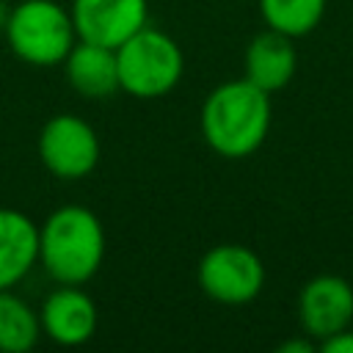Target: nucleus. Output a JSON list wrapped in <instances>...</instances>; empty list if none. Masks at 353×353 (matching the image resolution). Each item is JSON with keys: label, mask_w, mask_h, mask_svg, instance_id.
Returning a JSON list of instances; mask_svg holds the SVG:
<instances>
[{"label": "nucleus", "mask_w": 353, "mask_h": 353, "mask_svg": "<svg viewBox=\"0 0 353 353\" xmlns=\"http://www.w3.org/2000/svg\"><path fill=\"white\" fill-rule=\"evenodd\" d=\"M207 146L226 157L243 160L254 154L270 130V94L251 80H229L215 85L199 113Z\"/></svg>", "instance_id": "f257e3e1"}, {"label": "nucleus", "mask_w": 353, "mask_h": 353, "mask_svg": "<svg viewBox=\"0 0 353 353\" xmlns=\"http://www.w3.org/2000/svg\"><path fill=\"white\" fill-rule=\"evenodd\" d=\"M105 259L102 221L80 204H63L39 226V265L58 284H85Z\"/></svg>", "instance_id": "f03ea898"}, {"label": "nucleus", "mask_w": 353, "mask_h": 353, "mask_svg": "<svg viewBox=\"0 0 353 353\" xmlns=\"http://www.w3.org/2000/svg\"><path fill=\"white\" fill-rule=\"evenodd\" d=\"M116 69L119 91L138 99H157L179 85L185 55L168 33L143 25L116 47Z\"/></svg>", "instance_id": "7ed1b4c3"}, {"label": "nucleus", "mask_w": 353, "mask_h": 353, "mask_svg": "<svg viewBox=\"0 0 353 353\" xmlns=\"http://www.w3.org/2000/svg\"><path fill=\"white\" fill-rule=\"evenodd\" d=\"M3 33L11 52L30 66L63 63L66 52L77 41L69 8L55 0H22L11 8Z\"/></svg>", "instance_id": "20e7f679"}, {"label": "nucleus", "mask_w": 353, "mask_h": 353, "mask_svg": "<svg viewBox=\"0 0 353 353\" xmlns=\"http://www.w3.org/2000/svg\"><path fill=\"white\" fill-rule=\"evenodd\" d=\"M199 287L207 298L240 306L254 301L265 287V265L262 259L240 245V243H221L212 245L199 262Z\"/></svg>", "instance_id": "39448f33"}, {"label": "nucleus", "mask_w": 353, "mask_h": 353, "mask_svg": "<svg viewBox=\"0 0 353 353\" xmlns=\"http://www.w3.org/2000/svg\"><path fill=\"white\" fill-rule=\"evenodd\" d=\"M39 160L58 179H83L99 163V138L85 119L58 113L39 132Z\"/></svg>", "instance_id": "423d86ee"}, {"label": "nucleus", "mask_w": 353, "mask_h": 353, "mask_svg": "<svg viewBox=\"0 0 353 353\" xmlns=\"http://www.w3.org/2000/svg\"><path fill=\"white\" fill-rule=\"evenodd\" d=\"M77 39L116 50L149 19L146 0H72L69 6Z\"/></svg>", "instance_id": "0eeeda50"}, {"label": "nucleus", "mask_w": 353, "mask_h": 353, "mask_svg": "<svg viewBox=\"0 0 353 353\" xmlns=\"http://www.w3.org/2000/svg\"><path fill=\"white\" fill-rule=\"evenodd\" d=\"M298 320L314 342L347 328L353 323V287L342 276H314L298 295Z\"/></svg>", "instance_id": "6e6552de"}, {"label": "nucleus", "mask_w": 353, "mask_h": 353, "mask_svg": "<svg viewBox=\"0 0 353 353\" xmlns=\"http://www.w3.org/2000/svg\"><path fill=\"white\" fill-rule=\"evenodd\" d=\"M41 334L55 345L77 347L85 345L97 331V303L80 290V284H61L52 290L39 309Z\"/></svg>", "instance_id": "1a4fd4ad"}, {"label": "nucleus", "mask_w": 353, "mask_h": 353, "mask_svg": "<svg viewBox=\"0 0 353 353\" xmlns=\"http://www.w3.org/2000/svg\"><path fill=\"white\" fill-rule=\"evenodd\" d=\"M63 74L74 94L85 99H105L119 91L116 50L77 39L63 58Z\"/></svg>", "instance_id": "9d476101"}, {"label": "nucleus", "mask_w": 353, "mask_h": 353, "mask_svg": "<svg viewBox=\"0 0 353 353\" xmlns=\"http://www.w3.org/2000/svg\"><path fill=\"white\" fill-rule=\"evenodd\" d=\"M298 66V52L292 47V39L279 30H262L251 39L245 47V80L259 85L268 94L281 91Z\"/></svg>", "instance_id": "9b49d317"}, {"label": "nucleus", "mask_w": 353, "mask_h": 353, "mask_svg": "<svg viewBox=\"0 0 353 353\" xmlns=\"http://www.w3.org/2000/svg\"><path fill=\"white\" fill-rule=\"evenodd\" d=\"M39 262V226L19 210L0 207V290L19 284Z\"/></svg>", "instance_id": "f8f14e48"}, {"label": "nucleus", "mask_w": 353, "mask_h": 353, "mask_svg": "<svg viewBox=\"0 0 353 353\" xmlns=\"http://www.w3.org/2000/svg\"><path fill=\"white\" fill-rule=\"evenodd\" d=\"M39 336V312H33L14 292L0 290V353H28Z\"/></svg>", "instance_id": "ddd939ff"}, {"label": "nucleus", "mask_w": 353, "mask_h": 353, "mask_svg": "<svg viewBox=\"0 0 353 353\" xmlns=\"http://www.w3.org/2000/svg\"><path fill=\"white\" fill-rule=\"evenodd\" d=\"M259 14L270 30L301 39L323 22L325 0H259Z\"/></svg>", "instance_id": "4468645a"}, {"label": "nucleus", "mask_w": 353, "mask_h": 353, "mask_svg": "<svg viewBox=\"0 0 353 353\" xmlns=\"http://www.w3.org/2000/svg\"><path fill=\"white\" fill-rule=\"evenodd\" d=\"M317 345H320V350H325V353H353V331H350V325H347V328H342V331H336V334L320 339Z\"/></svg>", "instance_id": "2eb2a0df"}, {"label": "nucleus", "mask_w": 353, "mask_h": 353, "mask_svg": "<svg viewBox=\"0 0 353 353\" xmlns=\"http://www.w3.org/2000/svg\"><path fill=\"white\" fill-rule=\"evenodd\" d=\"M314 350V339H287L284 345H279V353H312Z\"/></svg>", "instance_id": "dca6fc26"}, {"label": "nucleus", "mask_w": 353, "mask_h": 353, "mask_svg": "<svg viewBox=\"0 0 353 353\" xmlns=\"http://www.w3.org/2000/svg\"><path fill=\"white\" fill-rule=\"evenodd\" d=\"M8 14H11V8L0 0V30H3V28H6V22H8Z\"/></svg>", "instance_id": "f3484780"}]
</instances>
